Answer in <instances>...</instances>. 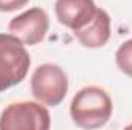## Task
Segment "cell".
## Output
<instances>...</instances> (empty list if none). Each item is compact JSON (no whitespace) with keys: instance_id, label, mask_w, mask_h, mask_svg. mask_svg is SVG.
I'll list each match as a JSON object with an SVG mask.
<instances>
[{"instance_id":"obj_1","label":"cell","mask_w":132,"mask_h":130,"mask_svg":"<svg viewBox=\"0 0 132 130\" xmlns=\"http://www.w3.org/2000/svg\"><path fill=\"white\" fill-rule=\"evenodd\" d=\"M112 109V99L104 89L86 86L74 95L69 113L80 129H98L111 119Z\"/></svg>"},{"instance_id":"obj_2","label":"cell","mask_w":132,"mask_h":130,"mask_svg":"<svg viewBox=\"0 0 132 130\" xmlns=\"http://www.w3.org/2000/svg\"><path fill=\"white\" fill-rule=\"evenodd\" d=\"M31 66L25 44L12 34H0V92L25 80Z\"/></svg>"},{"instance_id":"obj_3","label":"cell","mask_w":132,"mask_h":130,"mask_svg":"<svg viewBox=\"0 0 132 130\" xmlns=\"http://www.w3.org/2000/svg\"><path fill=\"white\" fill-rule=\"evenodd\" d=\"M68 89V75L59 64L45 63L37 66L31 77V94L45 106H59L65 99Z\"/></svg>"},{"instance_id":"obj_4","label":"cell","mask_w":132,"mask_h":130,"mask_svg":"<svg viewBox=\"0 0 132 130\" xmlns=\"http://www.w3.org/2000/svg\"><path fill=\"white\" fill-rule=\"evenodd\" d=\"M49 127L51 115L42 103H12L0 113V130H48Z\"/></svg>"},{"instance_id":"obj_5","label":"cell","mask_w":132,"mask_h":130,"mask_svg":"<svg viewBox=\"0 0 132 130\" xmlns=\"http://www.w3.org/2000/svg\"><path fill=\"white\" fill-rule=\"evenodd\" d=\"M49 29V17L45 9L34 6L22 12L20 15L14 17L9 25L8 31L15 35L23 44L35 46L38 44Z\"/></svg>"},{"instance_id":"obj_6","label":"cell","mask_w":132,"mask_h":130,"mask_svg":"<svg viewBox=\"0 0 132 130\" xmlns=\"http://www.w3.org/2000/svg\"><path fill=\"white\" fill-rule=\"evenodd\" d=\"M57 20L74 32L86 26L95 15L94 0H55Z\"/></svg>"},{"instance_id":"obj_7","label":"cell","mask_w":132,"mask_h":130,"mask_svg":"<svg viewBox=\"0 0 132 130\" xmlns=\"http://www.w3.org/2000/svg\"><path fill=\"white\" fill-rule=\"evenodd\" d=\"M74 35L78 40V43L85 48H89V49L103 48L111 38V17H109V14L104 9L97 8L92 20L86 26H83L81 29L75 31Z\"/></svg>"},{"instance_id":"obj_8","label":"cell","mask_w":132,"mask_h":130,"mask_svg":"<svg viewBox=\"0 0 132 130\" xmlns=\"http://www.w3.org/2000/svg\"><path fill=\"white\" fill-rule=\"evenodd\" d=\"M115 61H117L118 69L125 75L132 78V38L120 44V48L115 54Z\"/></svg>"},{"instance_id":"obj_9","label":"cell","mask_w":132,"mask_h":130,"mask_svg":"<svg viewBox=\"0 0 132 130\" xmlns=\"http://www.w3.org/2000/svg\"><path fill=\"white\" fill-rule=\"evenodd\" d=\"M29 0H0V12H12L26 6Z\"/></svg>"}]
</instances>
